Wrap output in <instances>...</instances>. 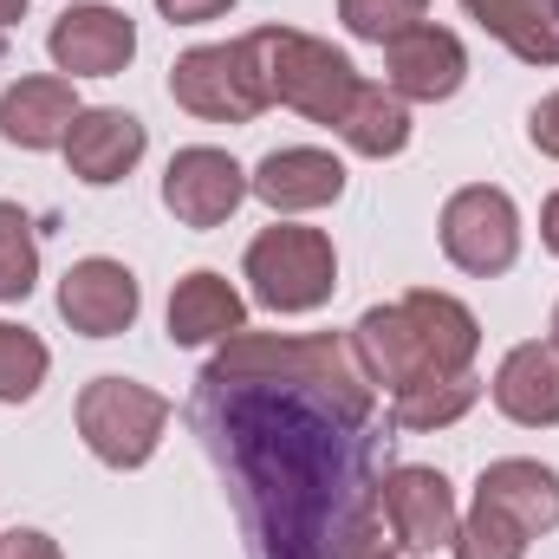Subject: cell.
Segmentation results:
<instances>
[{"instance_id":"26","label":"cell","mask_w":559,"mask_h":559,"mask_svg":"<svg viewBox=\"0 0 559 559\" xmlns=\"http://www.w3.org/2000/svg\"><path fill=\"white\" fill-rule=\"evenodd\" d=\"M423 13H429V0H338V20H345V33H358V39H378V46H391L397 33L423 26Z\"/></svg>"},{"instance_id":"19","label":"cell","mask_w":559,"mask_h":559,"mask_svg":"<svg viewBox=\"0 0 559 559\" xmlns=\"http://www.w3.org/2000/svg\"><path fill=\"white\" fill-rule=\"evenodd\" d=\"M404 312L417 319L423 345H429V365H436L442 378H462V371L475 365V352H481V319H475L455 293L417 286V293H404Z\"/></svg>"},{"instance_id":"7","label":"cell","mask_w":559,"mask_h":559,"mask_svg":"<svg viewBox=\"0 0 559 559\" xmlns=\"http://www.w3.org/2000/svg\"><path fill=\"white\" fill-rule=\"evenodd\" d=\"M248 195H254V189H248V169H241L228 150H215V143H189V150H176L169 169H163V209H169L182 228H222Z\"/></svg>"},{"instance_id":"2","label":"cell","mask_w":559,"mask_h":559,"mask_svg":"<svg viewBox=\"0 0 559 559\" xmlns=\"http://www.w3.org/2000/svg\"><path fill=\"white\" fill-rule=\"evenodd\" d=\"M248 46H254V59H261V79H267V98H274V105H293L299 118L338 131L345 105H352L358 85H365L358 66H352L338 46L312 39V33H293V26H261V33H248Z\"/></svg>"},{"instance_id":"33","label":"cell","mask_w":559,"mask_h":559,"mask_svg":"<svg viewBox=\"0 0 559 559\" xmlns=\"http://www.w3.org/2000/svg\"><path fill=\"white\" fill-rule=\"evenodd\" d=\"M554 352H559V306H554Z\"/></svg>"},{"instance_id":"30","label":"cell","mask_w":559,"mask_h":559,"mask_svg":"<svg viewBox=\"0 0 559 559\" xmlns=\"http://www.w3.org/2000/svg\"><path fill=\"white\" fill-rule=\"evenodd\" d=\"M527 138H534L540 156H559V92H554V98H540V105L527 111Z\"/></svg>"},{"instance_id":"15","label":"cell","mask_w":559,"mask_h":559,"mask_svg":"<svg viewBox=\"0 0 559 559\" xmlns=\"http://www.w3.org/2000/svg\"><path fill=\"white\" fill-rule=\"evenodd\" d=\"M475 501L501 508L527 540H540V534L559 527V475L547 462H534V455H501V462H488L481 481H475Z\"/></svg>"},{"instance_id":"21","label":"cell","mask_w":559,"mask_h":559,"mask_svg":"<svg viewBox=\"0 0 559 559\" xmlns=\"http://www.w3.org/2000/svg\"><path fill=\"white\" fill-rule=\"evenodd\" d=\"M338 138L352 143L358 156H397L411 143V105L391 85H358V98L338 118Z\"/></svg>"},{"instance_id":"5","label":"cell","mask_w":559,"mask_h":559,"mask_svg":"<svg viewBox=\"0 0 559 559\" xmlns=\"http://www.w3.org/2000/svg\"><path fill=\"white\" fill-rule=\"evenodd\" d=\"M169 429V397L138 378H92L79 391V436L105 468H143Z\"/></svg>"},{"instance_id":"13","label":"cell","mask_w":559,"mask_h":559,"mask_svg":"<svg viewBox=\"0 0 559 559\" xmlns=\"http://www.w3.org/2000/svg\"><path fill=\"white\" fill-rule=\"evenodd\" d=\"M143 150H150V131H143L131 111L92 105V111L72 118L66 163H72V176H79L85 189H111V182H124V176L143 163Z\"/></svg>"},{"instance_id":"23","label":"cell","mask_w":559,"mask_h":559,"mask_svg":"<svg viewBox=\"0 0 559 559\" xmlns=\"http://www.w3.org/2000/svg\"><path fill=\"white\" fill-rule=\"evenodd\" d=\"M46 371H52V352H46L26 325H0V404L39 397Z\"/></svg>"},{"instance_id":"22","label":"cell","mask_w":559,"mask_h":559,"mask_svg":"<svg viewBox=\"0 0 559 559\" xmlns=\"http://www.w3.org/2000/svg\"><path fill=\"white\" fill-rule=\"evenodd\" d=\"M475 397H481L475 371H462V378H423V384L391 397V423L397 429H449V423H462L475 411Z\"/></svg>"},{"instance_id":"14","label":"cell","mask_w":559,"mask_h":559,"mask_svg":"<svg viewBox=\"0 0 559 559\" xmlns=\"http://www.w3.org/2000/svg\"><path fill=\"white\" fill-rule=\"evenodd\" d=\"M248 189L274 209V215H306V209H325L345 195V163L332 150H312V143H293L261 156V169L248 176Z\"/></svg>"},{"instance_id":"20","label":"cell","mask_w":559,"mask_h":559,"mask_svg":"<svg viewBox=\"0 0 559 559\" xmlns=\"http://www.w3.org/2000/svg\"><path fill=\"white\" fill-rule=\"evenodd\" d=\"M462 13L495 33L514 59L559 66V0H462Z\"/></svg>"},{"instance_id":"10","label":"cell","mask_w":559,"mask_h":559,"mask_svg":"<svg viewBox=\"0 0 559 559\" xmlns=\"http://www.w3.org/2000/svg\"><path fill=\"white\" fill-rule=\"evenodd\" d=\"M138 306H143V286L124 261H72L66 280H59V319L85 338H118L138 325Z\"/></svg>"},{"instance_id":"6","label":"cell","mask_w":559,"mask_h":559,"mask_svg":"<svg viewBox=\"0 0 559 559\" xmlns=\"http://www.w3.org/2000/svg\"><path fill=\"white\" fill-rule=\"evenodd\" d=\"M436 235H442L449 267H462V274H475V280H495L521 261V209H514V195L495 189V182L455 189V195L442 202Z\"/></svg>"},{"instance_id":"27","label":"cell","mask_w":559,"mask_h":559,"mask_svg":"<svg viewBox=\"0 0 559 559\" xmlns=\"http://www.w3.org/2000/svg\"><path fill=\"white\" fill-rule=\"evenodd\" d=\"M325 559H397V534L384 527V514L378 508H365L358 521H345L338 527V540H332V554Z\"/></svg>"},{"instance_id":"1","label":"cell","mask_w":559,"mask_h":559,"mask_svg":"<svg viewBox=\"0 0 559 559\" xmlns=\"http://www.w3.org/2000/svg\"><path fill=\"white\" fill-rule=\"evenodd\" d=\"M189 417L228 475L254 559H325L378 508V384L352 338L235 332L195 378Z\"/></svg>"},{"instance_id":"16","label":"cell","mask_w":559,"mask_h":559,"mask_svg":"<svg viewBox=\"0 0 559 559\" xmlns=\"http://www.w3.org/2000/svg\"><path fill=\"white\" fill-rule=\"evenodd\" d=\"M79 111L85 105H79L72 79H13L0 92V138L13 150H66Z\"/></svg>"},{"instance_id":"12","label":"cell","mask_w":559,"mask_h":559,"mask_svg":"<svg viewBox=\"0 0 559 559\" xmlns=\"http://www.w3.org/2000/svg\"><path fill=\"white\" fill-rule=\"evenodd\" d=\"M352 352H358L365 378L384 384L391 397L411 391V384H423V378H442V371L429 365V345H423L417 319L404 312V299H397V306H371V312L352 325Z\"/></svg>"},{"instance_id":"3","label":"cell","mask_w":559,"mask_h":559,"mask_svg":"<svg viewBox=\"0 0 559 559\" xmlns=\"http://www.w3.org/2000/svg\"><path fill=\"white\" fill-rule=\"evenodd\" d=\"M248 280H254V299L267 312H319L338 286V254L319 228H299V222H274L254 235L248 248Z\"/></svg>"},{"instance_id":"4","label":"cell","mask_w":559,"mask_h":559,"mask_svg":"<svg viewBox=\"0 0 559 559\" xmlns=\"http://www.w3.org/2000/svg\"><path fill=\"white\" fill-rule=\"evenodd\" d=\"M169 98L189 111V118H209V124H254L274 98H267V79H261V59L248 39H228V46H189L176 66H169Z\"/></svg>"},{"instance_id":"9","label":"cell","mask_w":559,"mask_h":559,"mask_svg":"<svg viewBox=\"0 0 559 559\" xmlns=\"http://www.w3.org/2000/svg\"><path fill=\"white\" fill-rule=\"evenodd\" d=\"M378 514H384V527L397 534V547H411V554L449 547L455 527H462L449 475H442V468H417V462H411V468H391V475L378 481Z\"/></svg>"},{"instance_id":"29","label":"cell","mask_w":559,"mask_h":559,"mask_svg":"<svg viewBox=\"0 0 559 559\" xmlns=\"http://www.w3.org/2000/svg\"><path fill=\"white\" fill-rule=\"evenodd\" d=\"M235 0H156V13L169 20V26H209V20H222Z\"/></svg>"},{"instance_id":"31","label":"cell","mask_w":559,"mask_h":559,"mask_svg":"<svg viewBox=\"0 0 559 559\" xmlns=\"http://www.w3.org/2000/svg\"><path fill=\"white\" fill-rule=\"evenodd\" d=\"M540 241L559 254V195H547V209H540Z\"/></svg>"},{"instance_id":"17","label":"cell","mask_w":559,"mask_h":559,"mask_svg":"<svg viewBox=\"0 0 559 559\" xmlns=\"http://www.w3.org/2000/svg\"><path fill=\"white\" fill-rule=\"evenodd\" d=\"M495 411L521 429H554L559 423V352L527 338L501 358L495 371Z\"/></svg>"},{"instance_id":"32","label":"cell","mask_w":559,"mask_h":559,"mask_svg":"<svg viewBox=\"0 0 559 559\" xmlns=\"http://www.w3.org/2000/svg\"><path fill=\"white\" fill-rule=\"evenodd\" d=\"M26 20V0H0V26H20Z\"/></svg>"},{"instance_id":"24","label":"cell","mask_w":559,"mask_h":559,"mask_svg":"<svg viewBox=\"0 0 559 559\" xmlns=\"http://www.w3.org/2000/svg\"><path fill=\"white\" fill-rule=\"evenodd\" d=\"M455 559H527V534L501 514V508H488V501H475L468 514H462V527H455Z\"/></svg>"},{"instance_id":"18","label":"cell","mask_w":559,"mask_h":559,"mask_svg":"<svg viewBox=\"0 0 559 559\" xmlns=\"http://www.w3.org/2000/svg\"><path fill=\"white\" fill-rule=\"evenodd\" d=\"M235 332H248V306L222 274L195 267L189 280H176L169 293V345H228Z\"/></svg>"},{"instance_id":"11","label":"cell","mask_w":559,"mask_h":559,"mask_svg":"<svg viewBox=\"0 0 559 559\" xmlns=\"http://www.w3.org/2000/svg\"><path fill=\"white\" fill-rule=\"evenodd\" d=\"M468 79V52L449 26H411L384 46V85L397 98H417V105H442L455 98Z\"/></svg>"},{"instance_id":"8","label":"cell","mask_w":559,"mask_h":559,"mask_svg":"<svg viewBox=\"0 0 559 559\" xmlns=\"http://www.w3.org/2000/svg\"><path fill=\"white\" fill-rule=\"evenodd\" d=\"M46 52L66 79H118L131 59H138V26L124 7H105V0H79L52 20L46 33Z\"/></svg>"},{"instance_id":"25","label":"cell","mask_w":559,"mask_h":559,"mask_svg":"<svg viewBox=\"0 0 559 559\" xmlns=\"http://www.w3.org/2000/svg\"><path fill=\"white\" fill-rule=\"evenodd\" d=\"M39 280V241L20 202H0V299H26Z\"/></svg>"},{"instance_id":"28","label":"cell","mask_w":559,"mask_h":559,"mask_svg":"<svg viewBox=\"0 0 559 559\" xmlns=\"http://www.w3.org/2000/svg\"><path fill=\"white\" fill-rule=\"evenodd\" d=\"M0 559H66V554H59L52 534H39V527H13V534H0Z\"/></svg>"}]
</instances>
